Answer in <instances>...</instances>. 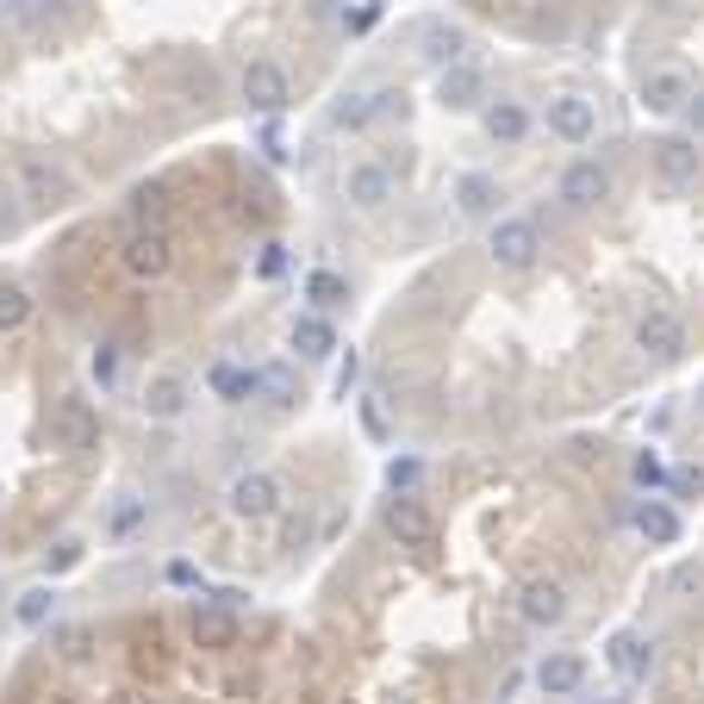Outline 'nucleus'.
<instances>
[{
  "label": "nucleus",
  "mask_w": 704,
  "mask_h": 704,
  "mask_svg": "<svg viewBox=\"0 0 704 704\" xmlns=\"http://www.w3.org/2000/svg\"><path fill=\"white\" fill-rule=\"evenodd\" d=\"M486 250H493V262L499 268H536V256H543V225L524 219V212H505V219H493V231H486Z\"/></svg>",
  "instance_id": "1"
},
{
  "label": "nucleus",
  "mask_w": 704,
  "mask_h": 704,
  "mask_svg": "<svg viewBox=\"0 0 704 704\" xmlns=\"http://www.w3.org/2000/svg\"><path fill=\"white\" fill-rule=\"evenodd\" d=\"M119 262L138 275V281H162L175 268V237L169 231H157V225H131V237H126V250H119Z\"/></svg>",
  "instance_id": "2"
},
{
  "label": "nucleus",
  "mask_w": 704,
  "mask_h": 704,
  "mask_svg": "<svg viewBox=\"0 0 704 704\" xmlns=\"http://www.w3.org/2000/svg\"><path fill=\"white\" fill-rule=\"evenodd\" d=\"M287 499V486L275 480L268 468H250V474H237L231 486H225V505H231L237 517H250V524H262V517H275Z\"/></svg>",
  "instance_id": "3"
},
{
  "label": "nucleus",
  "mask_w": 704,
  "mask_h": 704,
  "mask_svg": "<svg viewBox=\"0 0 704 704\" xmlns=\"http://www.w3.org/2000/svg\"><path fill=\"white\" fill-rule=\"evenodd\" d=\"M237 88H244V107H250V112H268V119H275L287 100H294V81H287V69L268 63V57L244 63V81H237Z\"/></svg>",
  "instance_id": "4"
},
{
  "label": "nucleus",
  "mask_w": 704,
  "mask_h": 704,
  "mask_svg": "<svg viewBox=\"0 0 704 704\" xmlns=\"http://www.w3.org/2000/svg\"><path fill=\"white\" fill-rule=\"evenodd\" d=\"M50 443L57 449H95L100 443V412L88 406V399H57V412H50Z\"/></svg>",
  "instance_id": "5"
},
{
  "label": "nucleus",
  "mask_w": 704,
  "mask_h": 704,
  "mask_svg": "<svg viewBox=\"0 0 704 704\" xmlns=\"http://www.w3.org/2000/svg\"><path fill=\"white\" fill-rule=\"evenodd\" d=\"M636 349H648L655 361H680V356H686V318L667 313V306L642 313L636 318Z\"/></svg>",
  "instance_id": "6"
},
{
  "label": "nucleus",
  "mask_w": 704,
  "mask_h": 704,
  "mask_svg": "<svg viewBox=\"0 0 704 704\" xmlns=\"http://www.w3.org/2000/svg\"><path fill=\"white\" fill-rule=\"evenodd\" d=\"M188 636H194V648H237V611L225 605L219 593H212V598H194Z\"/></svg>",
  "instance_id": "7"
},
{
  "label": "nucleus",
  "mask_w": 704,
  "mask_h": 704,
  "mask_svg": "<svg viewBox=\"0 0 704 704\" xmlns=\"http://www.w3.org/2000/svg\"><path fill=\"white\" fill-rule=\"evenodd\" d=\"M517 611H524V624H536V629L567 624V586L562 579H524V586H517Z\"/></svg>",
  "instance_id": "8"
},
{
  "label": "nucleus",
  "mask_w": 704,
  "mask_h": 704,
  "mask_svg": "<svg viewBox=\"0 0 704 704\" xmlns=\"http://www.w3.org/2000/svg\"><path fill=\"white\" fill-rule=\"evenodd\" d=\"M605 661H611V673H617L624 686H642V680H648V667H655V648H648V636H642V629H611Z\"/></svg>",
  "instance_id": "9"
},
{
  "label": "nucleus",
  "mask_w": 704,
  "mask_h": 704,
  "mask_svg": "<svg viewBox=\"0 0 704 704\" xmlns=\"http://www.w3.org/2000/svg\"><path fill=\"white\" fill-rule=\"evenodd\" d=\"M437 100L449 112H474V107H486V76L462 57V63H443L437 69Z\"/></svg>",
  "instance_id": "10"
},
{
  "label": "nucleus",
  "mask_w": 704,
  "mask_h": 704,
  "mask_svg": "<svg viewBox=\"0 0 704 704\" xmlns=\"http://www.w3.org/2000/svg\"><path fill=\"white\" fill-rule=\"evenodd\" d=\"M387 531H393L399 548H430L437 543V524H430V512H424L412 493H393L387 499Z\"/></svg>",
  "instance_id": "11"
},
{
  "label": "nucleus",
  "mask_w": 704,
  "mask_h": 704,
  "mask_svg": "<svg viewBox=\"0 0 704 704\" xmlns=\"http://www.w3.org/2000/svg\"><path fill=\"white\" fill-rule=\"evenodd\" d=\"M555 194H562L567 212H593L598 200H611V169H605V162H574Z\"/></svg>",
  "instance_id": "12"
},
{
  "label": "nucleus",
  "mask_w": 704,
  "mask_h": 704,
  "mask_svg": "<svg viewBox=\"0 0 704 704\" xmlns=\"http://www.w3.org/2000/svg\"><path fill=\"white\" fill-rule=\"evenodd\" d=\"M548 131H555L562 143H593V131H598V112H593V100H579V95L548 100Z\"/></svg>",
  "instance_id": "13"
},
{
  "label": "nucleus",
  "mask_w": 704,
  "mask_h": 704,
  "mask_svg": "<svg viewBox=\"0 0 704 704\" xmlns=\"http://www.w3.org/2000/svg\"><path fill=\"white\" fill-rule=\"evenodd\" d=\"M19 194L32 206H57V200H69V175L57 169V162H44V157H26L19 162Z\"/></svg>",
  "instance_id": "14"
},
{
  "label": "nucleus",
  "mask_w": 704,
  "mask_h": 704,
  "mask_svg": "<svg viewBox=\"0 0 704 704\" xmlns=\"http://www.w3.org/2000/svg\"><path fill=\"white\" fill-rule=\"evenodd\" d=\"M344 194H349V206H361V212H380V206L393 200V175L380 169V162H349Z\"/></svg>",
  "instance_id": "15"
},
{
  "label": "nucleus",
  "mask_w": 704,
  "mask_h": 704,
  "mask_svg": "<svg viewBox=\"0 0 704 704\" xmlns=\"http://www.w3.org/2000/svg\"><path fill=\"white\" fill-rule=\"evenodd\" d=\"M692 95H698V88H692L686 69H655V76L642 81V107L648 112H686Z\"/></svg>",
  "instance_id": "16"
},
{
  "label": "nucleus",
  "mask_w": 704,
  "mask_h": 704,
  "mask_svg": "<svg viewBox=\"0 0 704 704\" xmlns=\"http://www.w3.org/2000/svg\"><path fill=\"white\" fill-rule=\"evenodd\" d=\"M655 175L667 188H692L698 181V143L692 138H661L655 143Z\"/></svg>",
  "instance_id": "17"
},
{
  "label": "nucleus",
  "mask_w": 704,
  "mask_h": 704,
  "mask_svg": "<svg viewBox=\"0 0 704 704\" xmlns=\"http://www.w3.org/2000/svg\"><path fill=\"white\" fill-rule=\"evenodd\" d=\"M143 418H157V424H175L181 412H188V380L181 375H157L150 387H143Z\"/></svg>",
  "instance_id": "18"
},
{
  "label": "nucleus",
  "mask_w": 704,
  "mask_h": 704,
  "mask_svg": "<svg viewBox=\"0 0 704 704\" xmlns=\"http://www.w3.org/2000/svg\"><path fill=\"white\" fill-rule=\"evenodd\" d=\"M287 344H294L306 361H325L330 349H337V325H330L325 313H299L294 330H287Z\"/></svg>",
  "instance_id": "19"
},
{
  "label": "nucleus",
  "mask_w": 704,
  "mask_h": 704,
  "mask_svg": "<svg viewBox=\"0 0 704 704\" xmlns=\"http://www.w3.org/2000/svg\"><path fill=\"white\" fill-rule=\"evenodd\" d=\"M636 531H642V543H648V548H673L686 524H680V512H673L667 499H642L636 505Z\"/></svg>",
  "instance_id": "20"
},
{
  "label": "nucleus",
  "mask_w": 704,
  "mask_h": 704,
  "mask_svg": "<svg viewBox=\"0 0 704 704\" xmlns=\"http://www.w3.org/2000/svg\"><path fill=\"white\" fill-rule=\"evenodd\" d=\"M536 686H543V698H574V692L586 686V661L579 655H548L543 667H536Z\"/></svg>",
  "instance_id": "21"
},
{
  "label": "nucleus",
  "mask_w": 704,
  "mask_h": 704,
  "mask_svg": "<svg viewBox=\"0 0 704 704\" xmlns=\"http://www.w3.org/2000/svg\"><path fill=\"white\" fill-rule=\"evenodd\" d=\"M418 44H424V57L443 69V63H462L468 32H462V26H449V19H424V26H418Z\"/></svg>",
  "instance_id": "22"
},
{
  "label": "nucleus",
  "mask_w": 704,
  "mask_h": 704,
  "mask_svg": "<svg viewBox=\"0 0 704 704\" xmlns=\"http://www.w3.org/2000/svg\"><path fill=\"white\" fill-rule=\"evenodd\" d=\"M455 206H462L468 219H499V181H493V175H462V181H455Z\"/></svg>",
  "instance_id": "23"
},
{
  "label": "nucleus",
  "mask_w": 704,
  "mask_h": 704,
  "mask_svg": "<svg viewBox=\"0 0 704 704\" xmlns=\"http://www.w3.org/2000/svg\"><path fill=\"white\" fill-rule=\"evenodd\" d=\"M486 138L493 143H524L531 138V112L517 107V100H493V107H486Z\"/></svg>",
  "instance_id": "24"
},
{
  "label": "nucleus",
  "mask_w": 704,
  "mask_h": 704,
  "mask_svg": "<svg viewBox=\"0 0 704 704\" xmlns=\"http://www.w3.org/2000/svg\"><path fill=\"white\" fill-rule=\"evenodd\" d=\"M206 387L219 393L225 406H244V399H256V368H237V361H212Z\"/></svg>",
  "instance_id": "25"
},
{
  "label": "nucleus",
  "mask_w": 704,
  "mask_h": 704,
  "mask_svg": "<svg viewBox=\"0 0 704 704\" xmlns=\"http://www.w3.org/2000/svg\"><path fill=\"white\" fill-rule=\"evenodd\" d=\"M393 100H399L393 88H380V95H356V100H344V107L330 112V126H337V131H361L368 119H380V112H387Z\"/></svg>",
  "instance_id": "26"
},
{
  "label": "nucleus",
  "mask_w": 704,
  "mask_h": 704,
  "mask_svg": "<svg viewBox=\"0 0 704 704\" xmlns=\"http://www.w3.org/2000/svg\"><path fill=\"white\" fill-rule=\"evenodd\" d=\"M306 299H313V313H337V306H349V281L344 275H330V268H313L306 275Z\"/></svg>",
  "instance_id": "27"
},
{
  "label": "nucleus",
  "mask_w": 704,
  "mask_h": 704,
  "mask_svg": "<svg viewBox=\"0 0 704 704\" xmlns=\"http://www.w3.org/2000/svg\"><path fill=\"white\" fill-rule=\"evenodd\" d=\"M131 225H157V231H169V188H162V181H143V188L131 194Z\"/></svg>",
  "instance_id": "28"
},
{
  "label": "nucleus",
  "mask_w": 704,
  "mask_h": 704,
  "mask_svg": "<svg viewBox=\"0 0 704 704\" xmlns=\"http://www.w3.org/2000/svg\"><path fill=\"white\" fill-rule=\"evenodd\" d=\"M26 325H32V294L19 281H0V337H19Z\"/></svg>",
  "instance_id": "29"
},
{
  "label": "nucleus",
  "mask_w": 704,
  "mask_h": 704,
  "mask_svg": "<svg viewBox=\"0 0 704 704\" xmlns=\"http://www.w3.org/2000/svg\"><path fill=\"white\" fill-rule=\"evenodd\" d=\"M256 393H268V406H294L299 399V380L287 361H268V368H256Z\"/></svg>",
  "instance_id": "30"
},
{
  "label": "nucleus",
  "mask_w": 704,
  "mask_h": 704,
  "mask_svg": "<svg viewBox=\"0 0 704 704\" xmlns=\"http://www.w3.org/2000/svg\"><path fill=\"white\" fill-rule=\"evenodd\" d=\"M13 617H19L26 629H44L50 617H57V593H50V586H32V593H19Z\"/></svg>",
  "instance_id": "31"
},
{
  "label": "nucleus",
  "mask_w": 704,
  "mask_h": 704,
  "mask_svg": "<svg viewBox=\"0 0 704 704\" xmlns=\"http://www.w3.org/2000/svg\"><path fill=\"white\" fill-rule=\"evenodd\" d=\"M50 7H57V0H7V26H13V32H38L50 19Z\"/></svg>",
  "instance_id": "32"
},
{
  "label": "nucleus",
  "mask_w": 704,
  "mask_h": 704,
  "mask_svg": "<svg viewBox=\"0 0 704 704\" xmlns=\"http://www.w3.org/2000/svg\"><path fill=\"white\" fill-rule=\"evenodd\" d=\"M19 231H26V194L0 181V237H19Z\"/></svg>",
  "instance_id": "33"
},
{
  "label": "nucleus",
  "mask_w": 704,
  "mask_h": 704,
  "mask_svg": "<svg viewBox=\"0 0 704 704\" xmlns=\"http://www.w3.org/2000/svg\"><path fill=\"white\" fill-rule=\"evenodd\" d=\"M88 375H95V387H119V344H100L95 356H88Z\"/></svg>",
  "instance_id": "34"
},
{
  "label": "nucleus",
  "mask_w": 704,
  "mask_h": 704,
  "mask_svg": "<svg viewBox=\"0 0 704 704\" xmlns=\"http://www.w3.org/2000/svg\"><path fill=\"white\" fill-rule=\"evenodd\" d=\"M424 480V468H418V462H412V455H399V462H387V486H393V493H412V486H418Z\"/></svg>",
  "instance_id": "35"
},
{
  "label": "nucleus",
  "mask_w": 704,
  "mask_h": 704,
  "mask_svg": "<svg viewBox=\"0 0 704 704\" xmlns=\"http://www.w3.org/2000/svg\"><path fill=\"white\" fill-rule=\"evenodd\" d=\"M661 480H667V468H661V455H655V449H642V455H636V486H648V493H655Z\"/></svg>",
  "instance_id": "36"
},
{
  "label": "nucleus",
  "mask_w": 704,
  "mask_h": 704,
  "mask_svg": "<svg viewBox=\"0 0 704 704\" xmlns=\"http://www.w3.org/2000/svg\"><path fill=\"white\" fill-rule=\"evenodd\" d=\"M143 512H150V505L143 499H131V505H119V512H112V536H131L143 524Z\"/></svg>",
  "instance_id": "37"
},
{
  "label": "nucleus",
  "mask_w": 704,
  "mask_h": 704,
  "mask_svg": "<svg viewBox=\"0 0 704 704\" xmlns=\"http://www.w3.org/2000/svg\"><path fill=\"white\" fill-rule=\"evenodd\" d=\"M667 480H673V493H680V499H698V493H704V468H673Z\"/></svg>",
  "instance_id": "38"
},
{
  "label": "nucleus",
  "mask_w": 704,
  "mask_h": 704,
  "mask_svg": "<svg viewBox=\"0 0 704 704\" xmlns=\"http://www.w3.org/2000/svg\"><path fill=\"white\" fill-rule=\"evenodd\" d=\"M81 555H88V548H81V543H57V555H50V574H69V567H81Z\"/></svg>",
  "instance_id": "39"
},
{
  "label": "nucleus",
  "mask_w": 704,
  "mask_h": 704,
  "mask_svg": "<svg viewBox=\"0 0 704 704\" xmlns=\"http://www.w3.org/2000/svg\"><path fill=\"white\" fill-rule=\"evenodd\" d=\"M361 430H368L375 443H387V412H380L375 399H361Z\"/></svg>",
  "instance_id": "40"
},
{
  "label": "nucleus",
  "mask_w": 704,
  "mask_h": 704,
  "mask_svg": "<svg viewBox=\"0 0 704 704\" xmlns=\"http://www.w3.org/2000/svg\"><path fill=\"white\" fill-rule=\"evenodd\" d=\"M281 268H287V250H281V244H262V262H256V275H262V281H275Z\"/></svg>",
  "instance_id": "41"
},
{
  "label": "nucleus",
  "mask_w": 704,
  "mask_h": 704,
  "mask_svg": "<svg viewBox=\"0 0 704 704\" xmlns=\"http://www.w3.org/2000/svg\"><path fill=\"white\" fill-rule=\"evenodd\" d=\"M686 119H692V131L704 138V95H692V100H686Z\"/></svg>",
  "instance_id": "42"
},
{
  "label": "nucleus",
  "mask_w": 704,
  "mask_h": 704,
  "mask_svg": "<svg viewBox=\"0 0 704 704\" xmlns=\"http://www.w3.org/2000/svg\"><path fill=\"white\" fill-rule=\"evenodd\" d=\"M194 579H200V574H194L188 562H175V567H169V586H194Z\"/></svg>",
  "instance_id": "43"
}]
</instances>
